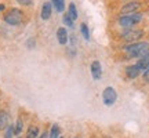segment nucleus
I'll return each instance as SVG.
<instances>
[{
    "label": "nucleus",
    "instance_id": "f8f14e48",
    "mask_svg": "<svg viewBox=\"0 0 149 138\" xmlns=\"http://www.w3.org/2000/svg\"><path fill=\"white\" fill-rule=\"evenodd\" d=\"M137 66L141 72H145L149 69V57H144V58H139V61L137 62Z\"/></svg>",
    "mask_w": 149,
    "mask_h": 138
},
{
    "label": "nucleus",
    "instance_id": "f3484780",
    "mask_svg": "<svg viewBox=\"0 0 149 138\" xmlns=\"http://www.w3.org/2000/svg\"><path fill=\"white\" fill-rule=\"evenodd\" d=\"M80 31L83 33V36H84L86 40H88L90 39V31H88V26H87V24H81V26H80Z\"/></svg>",
    "mask_w": 149,
    "mask_h": 138
},
{
    "label": "nucleus",
    "instance_id": "7ed1b4c3",
    "mask_svg": "<svg viewBox=\"0 0 149 138\" xmlns=\"http://www.w3.org/2000/svg\"><path fill=\"white\" fill-rule=\"evenodd\" d=\"M141 20H142V14L134 13V14H128V15H122L119 18V24L123 28H131L133 25L138 24Z\"/></svg>",
    "mask_w": 149,
    "mask_h": 138
},
{
    "label": "nucleus",
    "instance_id": "9d476101",
    "mask_svg": "<svg viewBox=\"0 0 149 138\" xmlns=\"http://www.w3.org/2000/svg\"><path fill=\"white\" fill-rule=\"evenodd\" d=\"M53 14V4L51 3H44L42 7V18L43 20H48Z\"/></svg>",
    "mask_w": 149,
    "mask_h": 138
},
{
    "label": "nucleus",
    "instance_id": "6ab92c4d",
    "mask_svg": "<svg viewBox=\"0 0 149 138\" xmlns=\"http://www.w3.org/2000/svg\"><path fill=\"white\" fill-rule=\"evenodd\" d=\"M13 137H14V124H10L8 127L6 128L4 138H13Z\"/></svg>",
    "mask_w": 149,
    "mask_h": 138
},
{
    "label": "nucleus",
    "instance_id": "b1692460",
    "mask_svg": "<svg viewBox=\"0 0 149 138\" xmlns=\"http://www.w3.org/2000/svg\"><path fill=\"white\" fill-rule=\"evenodd\" d=\"M1 10H4V6H3V4H0V11H1Z\"/></svg>",
    "mask_w": 149,
    "mask_h": 138
},
{
    "label": "nucleus",
    "instance_id": "393cba45",
    "mask_svg": "<svg viewBox=\"0 0 149 138\" xmlns=\"http://www.w3.org/2000/svg\"><path fill=\"white\" fill-rule=\"evenodd\" d=\"M18 138H19V137H18Z\"/></svg>",
    "mask_w": 149,
    "mask_h": 138
},
{
    "label": "nucleus",
    "instance_id": "ddd939ff",
    "mask_svg": "<svg viewBox=\"0 0 149 138\" xmlns=\"http://www.w3.org/2000/svg\"><path fill=\"white\" fill-rule=\"evenodd\" d=\"M68 15L72 18V21L77 20V8H76L74 3H70L69 7H68Z\"/></svg>",
    "mask_w": 149,
    "mask_h": 138
},
{
    "label": "nucleus",
    "instance_id": "20e7f679",
    "mask_svg": "<svg viewBox=\"0 0 149 138\" xmlns=\"http://www.w3.org/2000/svg\"><path fill=\"white\" fill-rule=\"evenodd\" d=\"M142 36H144V31H141V29H130L128 28L127 31L122 33V37L126 42H137Z\"/></svg>",
    "mask_w": 149,
    "mask_h": 138
},
{
    "label": "nucleus",
    "instance_id": "6e6552de",
    "mask_svg": "<svg viewBox=\"0 0 149 138\" xmlns=\"http://www.w3.org/2000/svg\"><path fill=\"white\" fill-rule=\"evenodd\" d=\"M10 126V115L6 111H0V130H6Z\"/></svg>",
    "mask_w": 149,
    "mask_h": 138
},
{
    "label": "nucleus",
    "instance_id": "f03ea898",
    "mask_svg": "<svg viewBox=\"0 0 149 138\" xmlns=\"http://www.w3.org/2000/svg\"><path fill=\"white\" fill-rule=\"evenodd\" d=\"M22 20H24V13L21 10H18V8H13V10H10L4 15V21L8 25H13V26L19 25L22 22Z\"/></svg>",
    "mask_w": 149,
    "mask_h": 138
},
{
    "label": "nucleus",
    "instance_id": "1a4fd4ad",
    "mask_svg": "<svg viewBox=\"0 0 149 138\" xmlns=\"http://www.w3.org/2000/svg\"><path fill=\"white\" fill-rule=\"evenodd\" d=\"M139 73H141V70L138 69L137 65H131V66H128L126 69V75H127L128 79H135V77H138Z\"/></svg>",
    "mask_w": 149,
    "mask_h": 138
},
{
    "label": "nucleus",
    "instance_id": "0eeeda50",
    "mask_svg": "<svg viewBox=\"0 0 149 138\" xmlns=\"http://www.w3.org/2000/svg\"><path fill=\"white\" fill-rule=\"evenodd\" d=\"M91 75H93V79L94 80L101 79L102 69H101V64H100L98 61H94V62L91 64Z\"/></svg>",
    "mask_w": 149,
    "mask_h": 138
},
{
    "label": "nucleus",
    "instance_id": "39448f33",
    "mask_svg": "<svg viewBox=\"0 0 149 138\" xmlns=\"http://www.w3.org/2000/svg\"><path fill=\"white\" fill-rule=\"evenodd\" d=\"M102 98H104V104L107 106H112L117 100V93L115 91L113 87H107L104 93H102Z\"/></svg>",
    "mask_w": 149,
    "mask_h": 138
},
{
    "label": "nucleus",
    "instance_id": "dca6fc26",
    "mask_svg": "<svg viewBox=\"0 0 149 138\" xmlns=\"http://www.w3.org/2000/svg\"><path fill=\"white\" fill-rule=\"evenodd\" d=\"M59 134H61L59 126H58V124H53V127H51V131L48 133V138H59Z\"/></svg>",
    "mask_w": 149,
    "mask_h": 138
},
{
    "label": "nucleus",
    "instance_id": "5701e85b",
    "mask_svg": "<svg viewBox=\"0 0 149 138\" xmlns=\"http://www.w3.org/2000/svg\"><path fill=\"white\" fill-rule=\"evenodd\" d=\"M39 138H48V133L44 131V133H42V135H39Z\"/></svg>",
    "mask_w": 149,
    "mask_h": 138
},
{
    "label": "nucleus",
    "instance_id": "a211bd4d",
    "mask_svg": "<svg viewBox=\"0 0 149 138\" xmlns=\"http://www.w3.org/2000/svg\"><path fill=\"white\" fill-rule=\"evenodd\" d=\"M21 131H22V120L18 119L15 122V124H14V134H15V135H19Z\"/></svg>",
    "mask_w": 149,
    "mask_h": 138
},
{
    "label": "nucleus",
    "instance_id": "2eb2a0df",
    "mask_svg": "<svg viewBox=\"0 0 149 138\" xmlns=\"http://www.w3.org/2000/svg\"><path fill=\"white\" fill-rule=\"evenodd\" d=\"M39 137V128L36 126H31L26 131V138H37Z\"/></svg>",
    "mask_w": 149,
    "mask_h": 138
},
{
    "label": "nucleus",
    "instance_id": "4468645a",
    "mask_svg": "<svg viewBox=\"0 0 149 138\" xmlns=\"http://www.w3.org/2000/svg\"><path fill=\"white\" fill-rule=\"evenodd\" d=\"M51 4L55 7L58 13H62L65 8V0H51Z\"/></svg>",
    "mask_w": 149,
    "mask_h": 138
},
{
    "label": "nucleus",
    "instance_id": "423d86ee",
    "mask_svg": "<svg viewBox=\"0 0 149 138\" xmlns=\"http://www.w3.org/2000/svg\"><path fill=\"white\" fill-rule=\"evenodd\" d=\"M139 10V3L138 1H130L127 4H124L122 7V13L123 15H128V14H134V13H137Z\"/></svg>",
    "mask_w": 149,
    "mask_h": 138
},
{
    "label": "nucleus",
    "instance_id": "a878e982",
    "mask_svg": "<svg viewBox=\"0 0 149 138\" xmlns=\"http://www.w3.org/2000/svg\"><path fill=\"white\" fill-rule=\"evenodd\" d=\"M59 138H61V137H59Z\"/></svg>",
    "mask_w": 149,
    "mask_h": 138
},
{
    "label": "nucleus",
    "instance_id": "9b49d317",
    "mask_svg": "<svg viewBox=\"0 0 149 138\" xmlns=\"http://www.w3.org/2000/svg\"><path fill=\"white\" fill-rule=\"evenodd\" d=\"M57 39H58L59 44H66L68 42V32L65 28H58L57 31Z\"/></svg>",
    "mask_w": 149,
    "mask_h": 138
},
{
    "label": "nucleus",
    "instance_id": "aec40b11",
    "mask_svg": "<svg viewBox=\"0 0 149 138\" xmlns=\"http://www.w3.org/2000/svg\"><path fill=\"white\" fill-rule=\"evenodd\" d=\"M64 24L65 25H68V26H73V21H72V18H70L68 14H65L64 15Z\"/></svg>",
    "mask_w": 149,
    "mask_h": 138
},
{
    "label": "nucleus",
    "instance_id": "412c9836",
    "mask_svg": "<svg viewBox=\"0 0 149 138\" xmlns=\"http://www.w3.org/2000/svg\"><path fill=\"white\" fill-rule=\"evenodd\" d=\"M21 6H31L33 3V0H17Z\"/></svg>",
    "mask_w": 149,
    "mask_h": 138
},
{
    "label": "nucleus",
    "instance_id": "f257e3e1",
    "mask_svg": "<svg viewBox=\"0 0 149 138\" xmlns=\"http://www.w3.org/2000/svg\"><path fill=\"white\" fill-rule=\"evenodd\" d=\"M124 51L131 58H144L149 57V43L146 42H137L133 44H128L124 47Z\"/></svg>",
    "mask_w": 149,
    "mask_h": 138
},
{
    "label": "nucleus",
    "instance_id": "4be33fe9",
    "mask_svg": "<svg viewBox=\"0 0 149 138\" xmlns=\"http://www.w3.org/2000/svg\"><path fill=\"white\" fill-rule=\"evenodd\" d=\"M35 43H36V42H35V39H29V40L26 42V46L29 48H33V47H35Z\"/></svg>",
    "mask_w": 149,
    "mask_h": 138
}]
</instances>
